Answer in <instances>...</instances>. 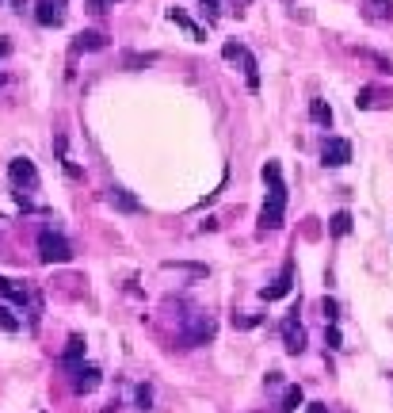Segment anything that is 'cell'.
Instances as JSON below:
<instances>
[{
    "label": "cell",
    "instance_id": "6da1fadb",
    "mask_svg": "<svg viewBox=\"0 0 393 413\" xmlns=\"http://www.w3.org/2000/svg\"><path fill=\"white\" fill-rule=\"evenodd\" d=\"M263 180H268V203L260 211V230H279L283 226V215H287V184H283V169L279 161H268L263 165Z\"/></svg>",
    "mask_w": 393,
    "mask_h": 413
},
{
    "label": "cell",
    "instance_id": "7a4b0ae2",
    "mask_svg": "<svg viewBox=\"0 0 393 413\" xmlns=\"http://www.w3.org/2000/svg\"><path fill=\"white\" fill-rule=\"evenodd\" d=\"M39 260L42 265H69V260H73V245H69L61 233L42 230L39 233Z\"/></svg>",
    "mask_w": 393,
    "mask_h": 413
},
{
    "label": "cell",
    "instance_id": "3957f363",
    "mask_svg": "<svg viewBox=\"0 0 393 413\" xmlns=\"http://www.w3.org/2000/svg\"><path fill=\"white\" fill-rule=\"evenodd\" d=\"M214 333H218L214 318L203 314V310H191V314H188V325H183V345H188V348L206 345V340H214Z\"/></svg>",
    "mask_w": 393,
    "mask_h": 413
},
{
    "label": "cell",
    "instance_id": "277c9868",
    "mask_svg": "<svg viewBox=\"0 0 393 413\" xmlns=\"http://www.w3.org/2000/svg\"><path fill=\"white\" fill-rule=\"evenodd\" d=\"M221 58L241 61V66H245V77H248V88H260V66H256V58L241 46V42H225V46H221Z\"/></svg>",
    "mask_w": 393,
    "mask_h": 413
},
{
    "label": "cell",
    "instance_id": "5b68a950",
    "mask_svg": "<svg viewBox=\"0 0 393 413\" xmlns=\"http://www.w3.org/2000/svg\"><path fill=\"white\" fill-rule=\"evenodd\" d=\"M0 295L8 298V302H16V306H31V318H34V310H39V298H34V291L27 287V283L8 280V276H0Z\"/></svg>",
    "mask_w": 393,
    "mask_h": 413
},
{
    "label": "cell",
    "instance_id": "8992f818",
    "mask_svg": "<svg viewBox=\"0 0 393 413\" xmlns=\"http://www.w3.org/2000/svg\"><path fill=\"white\" fill-rule=\"evenodd\" d=\"M321 161H325L328 169H340L352 161V142L347 138H325V146H321Z\"/></svg>",
    "mask_w": 393,
    "mask_h": 413
},
{
    "label": "cell",
    "instance_id": "52a82bcc",
    "mask_svg": "<svg viewBox=\"0 0 393 413\" xmlns=\"http://www.w3.org/2000/svg\"><path fill=\"white\" fill-rule=\"evenodd\" d=\"M34 19H39L42 27H61V19H66V0H39V4H34Z\"/></svg>",
    "mask_w": 393,
    "mask_h": 413
},
{
    "label": "cell",
    "instance_id": "ba28073f",
    "mask_svg": "<svg viewBox=\"0 0 393 413\" xmlns=\"http://www.w3.org/2000/svg\"><path fill=\"white\" fill-rule=\"evenodd\" d=\"M8 176H12V184L16 188H39V173H34V165L27 157H16L8 165Z\"/></svg>",
    "mask_w": 393,
    "mask_h": 413
},
{
    "label": "cell",
    "instance_id": "9c48e42d",
    "mask_svg": "<svg viewBox=\"0 0 393 413\" xmlns=\"http://www.w3.org/2000/svg\"><path fill=\"white\" fill-rule=\"evenodd\" d=\"M283 340H287V352L290 356H298L305 348V329H302V322H298V310L287 318V322H283Z\"/></svg>",
    "mask_w": 393,
    "mask_h": 413
},
{
    "label": "cell",
    "instance_id": "30bf717a",
    "mask_svg": "<svg viewBox=\"0 0 393 413\" xmlns=\"http://www.w3.org/2000/svg\"><path fill=\"white\" fill-rule=\"evenodd\" d=\"M290 287H294V265H283V276H279L271 287H263L260 291V298L263 302H275V298H283V295H290Z\"/></svg>",
    "mask_w": 393,
    "mask_h": 413
},
{
    "label": "cell",
    "instance_id": "8fae6325",
    "mask_svg": "<svg viewBox=\"0 0 393 413\" xmlns=\"http://www.w3.org/2000/svg\"><path fill=\"white\" fill-rule=\"evenodd\" d=\"M355 108L370 111V108H393V92H382V88H363L355 96Z\"/></svg>",
    "mask_w": 393,
    "mask_h": 413
},
{
    "label": "cell",
    "instance_id": "7c38bea8",
    "mask_svg": "<svg viewBox=\"0 0 393 413\" xmlns=\"http://www.w3.org/2000/svg\"><path fill=\"white\" fill-rule=\"evenodd\" d=\"M99 387V367H77L73 372V390L77 394H92Z\"/></svg>",
    "mask_w": 393,
    "mask_h": 413
},
{
    "label": "cell",
    "instance_id": "4fadbf2b",
    "mask_svg": "<svg viewBox=\"0 0 393 413\" xmlns=\"http://www.w3.org/2000/svg\"><path fill=\"white\" fill-rule=\"evenodd\" d=\"M168 19H172L176 27H183V31H188L195 42H203V39H206V27H199V23H195V19H191L183 8H168Z\"/></svg>",
    "mask_w": 393,
    "mask_h": 413
},
{
    "label": "cell",
    "instance_id": "5bb4252c",
    "mask_svg": "<svg viewBox=\"0 0 393 413\" xmlns=\"http://www.w3.org/2000/svg\"><path fill=\"white\" fill-rule=\"evenodd\" d=\"M107 203L119 206V211H130V215H138V211H141V199H134L126 188H111V191H107Z\"/></svg>",
    "mask_w": 393,
    "mask_h": 413
},
{
    "label": "cell",
    "instance_id": "9a60e30c",
    "mask_svg": "<svg viewBox=\"0 0 393 413\" xmlns=\"http://www.w3.org/2000/svg\"><path fill=\"white\" fill-rule=\"evenodd\" d=\"M103 46H107V39L99 31H81V35H77V42H73L77 54H84V50H103Z\"/></svg>",
    "mask_w": 393,
    "mask_h": 413
},
{
    "label": "cell",
    "instance_id": "2e32d148",
    "mask_svg": "<svg viewBox=\"0 0 393 413\" xmlns=\"http://www.w3.org/2000/svg\"><path fill=\"white\" fill-rule=\"evenodd\" d=\"M310 119L321 126H332V108H328L325 99H310Z\"/></svg>",
    "mask_w": 393,
    "mask_h": 413
},
{
    "label": "cell",
    "instance_id": "e0dca14e",
    "mask_svg": "<svg viewBox=\"0 0 393 413\" xmlns=\"http://www.w3.org/2000/svg\"><path fill=\"white\" fill-rule=\"evenodd\" d=\"M328 230H332L336 238L352 233V215H347V211H336V215H332V222H328Z\"/></svg>",
    "mask_w": 393,
    "mask_h": 413
},
{
    "label": "cell",
    "instance_id": "ac0fdd59",
    "mask_svg": "<svg viewBox=\"0 0 393 413\" xmlns=\"http://www.w3.org/2000/svg\"><path fill=\"white\" fill-rule=\"evenodd\" d=\"M367 4H370V12H367L370 19H393V4H390V0H367Z\"/></svg>",
    "mask_w": 393,
    "mask_h": 413
},
{
    "label": "cell",
    "instance_id": "d6986e66",
    "mask_svg": "<svg viewBox=\"0 0 393 413\" xmlns=\"http://www.w3.org/2000/svg\"><path fill=\"white\" fill-rule=\"evenodd\" d=\"M302 398H305V390H302V387H290L287 394H283V413H294L298 405H302Z\"/></svg>",
    "mask_w": 393,
    "mask_h": 413
},
{
    "label": "cell",
    "instance_id": "ffe728a7",
    "mask_svg": "<svg viewBox=\"0 0 393 413\" xmlns=\"http://www.w3.org/2000/svg\"><path fill=\"white\" fill-rule=\"evenodd\" d=\"M84 356V340L81 337H69V348H66V364H81Z\"/></svg>",
    "mask_w": 393,
    "mask_h": 413
},
{
    "label": "cell",
    "instance_id": "44dd1931",
    "mask_svg": "<svg viewBox=\"0 0 393 413\" xmlns=\"http://www.w3.org/2000/svg\"><path fill=\"white\" fill-rule=\"evenodd\" d=\"M0 329H4V333H16L19 329V318L12 314L8 306H0Z\"/></svg>",
    "mask_w": 393,
    "mask_h": 413
},
{
    "label": "cell",
    "instance_id": "7402d4cb",
    "mask_svg": "<svg viewBox=\"0 0 393 413\" xmlns=\"http://www.w3.org/2000/svg\"><path fill=\"white\" fill-rule=\"evenodd\" d=\"M256 322H260V318H256V314H241V318L233 314V325H237V329H252Z\"/></svg>",
    "mask_w": 393,
    "mask_h": 413
},
{
    "label": "cell",
    "instance_id": "603a6c76",
    "mask_svg": "<svg viewBox=\"0 0 393 413\" xmlns=\"http://www.w3.org/2000/svg\"><path fill=\"white\" fill-rule=\"evenodd\" d=\"M149 405H153V390L138 387V410H149Z\"/></svg>",
    "mask_w": 393,
    "mask_h": 413
},
{
    "label": "cell",
    "instance_id": "cb8c5ba5",
    "mask_svg": "<svg viewBox=\"0 0 393 413\" xmlns=\"http://www.w3.org/2000/svg\"><path fill=\"white\" fill-rule=\"evenodd\" d=\"M325 345H328V348H340V345H344V340H340V329H336V325H328V333H325Z\"/></svg>",
    "mask_w": 393,
    "mask_h": 413
},
{
    "label": "cell",
    "instance_id": "d4e9b609",
    "mask_svg": "<svg viewBox=\"0 0 393 413\" xmlns=\"http://www.w3.org/2000/svg\"><path fill=\"white\" fill-rule=\"evenodd\" d=\"M321 314H325L328 322L336 325V318H340V314H336V302H332V298H325V302H321Z\"/></svg>",
    "mask_w": 393,
    "mask_h": 413
},
{
    "label": "cell",
    "instance_id": "484cf974",
    "mask_svg": "<svg viewBox=\"0 0 393 413\" xmlns=\"http://www.w3.org/2000/svg\"><path fill=\"white\" fill-rule=\"evenodd\" d=\"M199 4H203V12H210V19L218 16V8H221V0H199Z\"/></svg>",
    "mask_w": 393,
    "mask_h": 413
},
{
    "label": "cell",
    "instance_id": "4316f807",
    "mask_svg": "<svg viewBox=\"0 0 393 413\" xmlns=\"http://www.w3.org/2000/svg\"><path fill=\"white\" fill-rule=\"evenodd\" d=\"M305 413H328V405H325V402H313V405H310V410H305Z\"/></svg>",
    "mask_w": 393,
    "mask_h": 413
},
{
    "label": "cell",
    "instance_id": "83f0119b",
    "mask_svg": "<svg viewBox=\"0 0 393 413\" xmlns=\"http://www.w3.org/2000/svg\"><path fill=\"white\" fill-rule=\"evenodd\" d=\"M241 4H252V0H241Z\"/></svg>",
    "mask_w": 393,
    "mask_h": 413
}]
</instances>
